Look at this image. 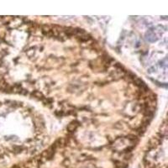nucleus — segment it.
<instances>
[{"label":"nucleus","instance_id":"0eeeda50","mask_svg":"<svg viewBox=\"0 0 168 168\" xmlns=\"http://www.w3.org/2000/svg\"><path fill=\"white\" fill-rule=\"evenodd\" d=\"M63 165H64L65 167H69L70 165H71V162H70V161H69L68 159H66L65 161H63Z\"/></svg>","mask_w":168,"mask_h":168},{"label":"nucleus","instance_id":"7ed1b4c3","mask_svg":"<svg viewBox=\"0 0 168 168\" xmlns=\"http://www.w3.org/2000/svg\"><path fill=\"white\" fill-rule=\"evenodd\" d=\"M125 138L128 139V140L130 141L133 145L137 144V143H138V141H139V138H138L136 135H134V134H128V135L125 136Z\"/></svg>","mask_w":168,"mask_h":168},{"label":"nucleus","instance_id":"39448f33","mask_svg":"<svg viewBox=\"0 0 168 168\" xmlns=\"http://www.w3.org/2000/svg\"><path fill=\"white\" fill-rule=\"evenodd\" d=\"M146 127L141 124V127H139L136 129V133L138 134H140V135H143L144 133L146 132Z\"/></svg>","mask_w":168,"mask_h":168},{"label":"nucleus","instance_id":"423d86ee","mask_svg":"<svg viewBox=\"0 0 168 168\" xmlns=\"http://www.w3.org/2000/svg\"><path fill=\"white\" fill-rule=\"evenodd\" d=\"M42 101H43V103H44L46 105H50V104L52 103L53 99H52V98H44V99Z\"/></svg>","mask_w":168,"mask_h":168},{"label":"nucleus","instance_id":"f03ea898","mask_svg":"<svg viewBox=\"0 0 168 168\" xmlns=\"http://www.w3.org/2000/svg\"><path fill=\"white\" fill-rule=\"evenodd\" d=\"M77 39H78V40L81 41V42H87V41L92 40V37H91L90 34H87L86 33L84 34H82V35L77 36Z\"/></svg>","mask_w":168,"mask_h":168},{"label":"nucleus","instance_id":"f257e3e1","mask_svg":"<svg viewBox=\"0 0 168 168\" xmlns=\"http://www.w3.org/2000/svg\"><path fill=\"white\" fill-rule=\"evenodd\" d=\"M78 125H79V122H77V121H72V122H71L69 124H68V126H67V129L68 132H70V133H72L74 132L77 127H78Z\"/></svg>","mask_w":168,"mask_h":168},{"label":"nucleus","instance_id":"20e7f679","mask_svg":"<svg viewBox=\"0 0 168 168\" xmlns=\"http://www.w3.org/2000/svg\"><path fill=\"white\" fill-rule=\"evenodd\" d=\"M34 97L35 98H38V99H41V100H43L44 99V95L42 93H40V91H34L33 92V93H32Z\"/></svg>","mask_w":168,"mask_h":168}]
</instances>
